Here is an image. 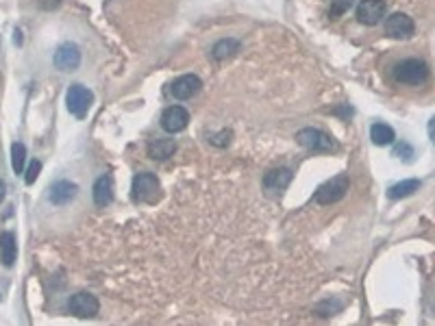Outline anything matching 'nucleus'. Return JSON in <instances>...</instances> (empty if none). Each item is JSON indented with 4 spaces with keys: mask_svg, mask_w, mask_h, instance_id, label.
Here are the masks:
<instances>
[{
    "mask_svg": "<svg viewBox=\"0 0 435 326\" xmlns=\"http://www.w3.org/2000/svg\"><path fill=\"white\" fill-rule=\"evenodd\" d=\"M429 64L423 59H402L400 64L394 66L392 70V76L394 81L400 83V85H411V87H418V85H425L429 81Z\"/></svg>",
    "mask_w": 435,
    "mask_h": 326,
    "instance_id": "1",
    "label": "nucleus"
},
{
    "mask_svg": "<svg viewBox=\"0 0 435 326\" xmlns=\"http://www.w3.org/2000/svg\"><path fill=\"white\" fill-rule=\"evenodd\" d=\"M131 198H133V203H157L159 200V179L150 172L135 174L133 188H131Z\"/></svg>",
    "mask_w": 435,
    "mask_h": 326,
    "instance_id": "2",
    "label": "nucleus"
},
{
    "mask_svg": "<svg viewBox=\"0 0 435 326\" xmlns=\"http://www.w3.org/2000/svg\"><path fill=\"white\" fill-rule=\"evenodd\" d=\"M348 185H350L348 174L341 172V174L333 176L331 181H326L324 185H320L314 200L318 205H335V203H339V200L346 196Z\"/></svg>",
    "mask_w": 435,
    "mask_h": 326,
    "instance_id": "3",
    "label": "nucleus"
},
{
    "mask_svg": "<svg viewBox=\"0 0 435 326\" xmlns=\"http://www.w3.org/2000/svg\"><path fill=\"white\" fill-rule=\"evenodd\" d=\"M296 142L303 148L312 150V152H333V150H337V144L333 142V137L329 133H324L320 129H312V127L301 129L296 133Z\"/></svg>",
    "mask_w": 435,
    "mask_h": 326,
    "instance_id": "4",
    "label": "nucleus"
},
{
    "mask_svg": "<svg viewBox=\"0 0 435 326\" xmlns=\"http://www.w3.org/2000/svg\"><path fill=\"white\" fill-rule=\"evenodd\" d=\"M91 102H94V94H91V91H89L87 87H83V85H79V83H76V85H70L68 94H66V107H68V111H70L74 118L83 120V118L87 116V111H89Z\"/></svg>",
    "mask_w": 435,
    "mask_h": 326,
    "instance_id": "5",
    "label": "nucleus"
},
{
    "mask_svg": "<svg viewBox=\"0 0 435 326\" xmlns=\"http://www.w3.org/2000/svg\"><path fill=\"white\" fill-rule=\"evenodd\" d=\"M68 311L74 316V318H96L98 311H100V302L94 293H87V291H79L74 293V296L68 300Z\"/></svg>",
    "mask_w": 435,
    "mask_h": 326,
    "instance_id": "6",
    "label": "nucleus"
},
{
    "mask_svg": "<svg viewBox=\"0 0 435 326\" xmlns=\"http://www.w3.org/2000/svg\"><path fill=\"white\" fill-rule=\"evenodd\" d=\"M385 11H387L385 0H362V3L357 5L355 15H357V22L359 24L377 26L385 18Z\"/></svg>",
    "mask_w": 435,
    "mask_h": 326,
    "instance_id": "7",
    "label": "nucleus"
},
{
    "mask_svg": "<svg viewBox=\"0 0 435 326\" xmlns=\"http://www.w3.org/2000/svg\"><path fill=\"white\" fill-rule=\"evenodd\" d=\"M81 66V48L74 42L61 44L55 51V68L61 72H74Z\"/></svg>",
    "mask_w": 435,
    "mask_h": 326,
    "instance_id": "8",
    "label": "nucleus"
},
{
    "mask_svg": "<svg viewBox=\"0 0 435 326\" xmlns=\"http://www.w3.org/2000/svg\"><path fill=\"white\" fill-rule=\"evenodd\" d=\"M416 30L414 20L407 13H392L390 18H385V35L392 39H409Z\"/></svg>",
    "mask_w": 435,
    "mask_h": 326,
    "instance_id": "9",
    "label": "nucleus"
},
{
    "mask_svg": "<svg viewBox=\"0 0 435 326\" xmlns=\"http://www.w3.org/2000/svg\"><path fill=\"white\" fill-rule=\"evenodd\" d=\"M200 89H203V81H200L196 74H183L170 85V94H172L177 100H190Z\"/></svg>",
    "mask_w": 435,
    "mask_h": 326,
    "instance_id": "10",
    "label": "nucleus"
},
{
    "mask_svg": "<svg viewBox=\"0 0 435 326\" xmlns=\"http://www.w3.org/2000/svg\"><path fill=\"white\" fill-rule=\"evenodd\" d=\"M188 124H190L188 109H183L179 105L168 107L166 111L161 114V129L166 133H181V131L188 129Z\"/></svg>",
    "mask_w": 435,
    "mask_h": 326,
    "instance_id": "11",
    "label": "nucleus"
},
{
    "mask_svg": "<svg viewBox=\"0 0 435 326\" xmlns=\"http://www.w3.org/2000/svg\"><path fill=\"white\" fill-rule=\"evenodd\" d=\"M76 194H79V185L72 183V181L61 179V181H55L51 185L48 200H51L55 207H64V205L72 203V200L76 198Z\"/></svg>",
    "mask_w": 435,
    "mask_h": 326,
    "instance_id": "12",
    "label": "nucleus"
},
{
    "mask_svg": "<svg viewBox=\"0 0 435 326\" xmlns=\"http://www.w3.org/2000/svg\"><path fill=\"white\" fill-rule=\"evenodd\" d=\"M290 183H292V170L290 167H274L263 176V190L268 194H281L287 190Z\"/></svg>",
    "mask_w": 435,
    "mask_h": 326,
    "instance_id": "13",
    "label": "nucleus"
},
{
    "mask_svg": "<svg viewBox=\"0 0 435 326\" xmlns=\"http://www.w3.org/2000/svg\"><path fill=\"white\" fill-rule=\"evenodd\" d=\"M91 196H94V205L96 207H109V205H112L114 203V179L109 174H103L94 183Z\"/></svg>",
    "mask_w": 435,
    "mask_h": 326,
    "instance_id": "14",
    "label": "nucleus"
},
{
    "mask_svg": "<svg viewBox=\"0 0 435 326\" xmlns=\"http://www.w3.org/2000/svg\"><path fill=\"white\" fill-rule=\"evenodd\" d=\"M15 259H18V242L11 230H3L0 233V261L5 268H11Z\"/></svg>",
    "mask_w": 435,
    "mask_h": 326,
    "instance_id": "15",
    "label": "nucleus"
},
{
    "mask_svg": "<svg viewBox=\"0 0 435 326\" xmlns=\"http://www.w3.org/2000/svg\"><path fill=\"white\" fill-rule=\"evenodd\" d=\"M177 152V142L168 137H157L148 144V157L154 161H166Z\"/></svg>",
    "mask_w": 435,
    "mask_h": 326,
    "instance_id": "16",
    "label": "nucleus"
},
{
    "mask_svg": "<svg viewBox=\"0 0 435 326\" xmlns=\"http://www.w3.org/2000/svg\"><path fill=\"white\" fill-rule=\"evenodd\" d=\"M370 139H372V144L375 146H390V144H394L396 133H394V129L390 127V124L377 122V124H372L370 127Z\"/></svg>",
    "mask_w": 435,
    "mask_h": 326,
    "instance_id": "17",
    "label": "nucleus"
},
{
    "mask_svg": "<svg viewBox=\"0 0 435 326\" xmlns=\"http://www.w3.org/2000/svg\"><path fill=\"white\" fill-rule=\"evenodd\" d=\"M240 53V42L238 39H220V42H215L213 44V48H211V57L215 61H224V59H231V57H236Z\"/></svg>",
    "mask_w": 435,
    "mask_h": 326,
    "instance_id": "18",
    "label": "nucleus"
},
{
    "mask_svg": "<svg viewBox=\"0 0 435 326\" xmlns=\"http://www.w3.org/2000/svg\"><path fill=\"white\" fill-rule=\"evenodd\" d=\"M418 190H420V181H418V179H407V181H400V183L392 185L390 192H387V196H390L392 200H400V198L411 196Z\"/></svg>",
    "mask_w": 435,
    "mask_h": 326,
    "instance_id": "19",
    "label": "nucleus"
},
{
    "mask_svg": "<svg viewBox=\"0 0 435 326\" xmlns=\"http://www.w3.org/2000/svg\"><path fill=\"white\" fill-rule=\"evenodd\" d=\"M24 163H26V146L22 142H15L11 146V165L15 174L24 172Z\"/></svg>",
    "mask_w": 435,
    "mask_h": 326,
    "instance_id": "20",
    "label": "nucleus"
},
{
    "mask_svg": "<svg viewBox=\"0 0 435 326\" xmlns=\"http://www.w3.org/2000/svg\"><path fill=\"white\" fill-rule=\"evenodd\" d=\"M353 7H355V0H331V7H329V18H331V20H339L341 15H344V13H348Z\"/></svg>",
    "mask_w": 435,
    "mask_h": 326,
    "instance_id": "21",
    "label": "nucleus"
},
{
    "mask_svg": "<svg viewBox=\"0 0 435 326\" xmlns=\"http://www.w3.org/2000/svg\"><path fill=\"white\" fill-rule=\"evenodd\" d=\"M231 137H233V133L224 129V131H220V133H209V135H207V142L213 144V146H220V148H222V146H229V144H231Z\"/></svg>",
    "mask_w": 435,
    "mask_h": 326,
    "instance_id": "22",
    "label": "nucleus"
},
{
    "mask_svg": "<svg viewBox=\"0 0 435 326\" xmlns=\"http://www.w3.org/2000/svg\"><path fill=\"white\" fill-rule=\"evenodd\" d=\"M394 157H398V159H402V161H411V157H414V148L407 144V142H400L396 148H394Z\"/></svg>",
    "mask_w": 435,
    "mask_h": 326,
    "instance_id": "23",
    "label": "nucleus"
},
{
    "mask_svg": "<svg viewBox=\"0 0 435 326\" xmlns=\"http://www.w3.org/2000/svg\"><path fill=\"white\" fill-rule=\"evenodd\" d=\"M39 172H42V161L33 159V161H30V165H28V170H26L24 183H26V185H33V183H35V179L39 176Z\"/></svg>",
    "mask_w": 435,
    "mask_h": 326,
    "instance_id": "24",
    "label": "nucleus"
},
{
    "mask_svg": "<svg viewBox=\"0 0 435 326\" xmlns=\"http://www.w3.org/2000/svg\"><path fill=\"white\" fill-rule=\"evenodd\" d=\"M5 196H7V185H5V181H0V203L5 200Z\"/></svg>",
    "mask_w": 435,
    "mask_h": 326,
    "instance_id": "25",
    "label": "nucleus"
}]
</instances>
